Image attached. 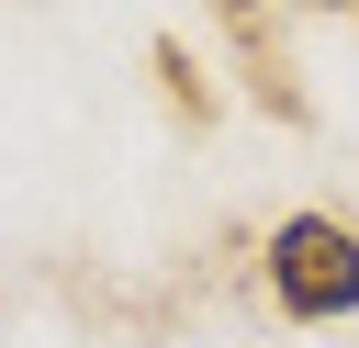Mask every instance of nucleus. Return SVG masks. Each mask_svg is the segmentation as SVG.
<instances>
[{"label": "nucleus", "instance_id": "obj_3", "mask_svg": "<svg viewBox=\"0 0 359 348\" xmlns=\"http://www.w3.org/2000/svg\"><path fill=\"white\" fill-rule=\"evenodd\" d=\"M146 67H157V90L180 101V123H213V79H202V56H191L180 34H157V45H146Z\"/></svg>", "mask_w": 359, "mask_h": 348}, {"label": "nucleus", "instance_id": "obj_1", "mask_svg": "<svg viewBox=\"0 0 359 348\" xmlns=\"http://www.w3.org/2000/svg\"><path fill=\"white\" fill-rule=\"evenodd\" d=\"M269 303L292 326H348L359 314V225L337 213H280L269 225Z\"/></svg>", "mask_w": 359, "mask_h": 348}, {"label": "nucleus", "instance_id": "obj_4", "mask_svg": "<svg viewBox=\"0 0 359 348\" xmlns=\"http://www.w3.org/2000/svg\"><path fill=\"white\" fill-rule=\"evenodd\" d=\"M314 11H348V22H359V0H314Z\"/></svg>", "mask_w": 359, "mask_h": 348}, {"label": "nucleus", "instance_id": "obj_2", "mask_svg": "<svg viewBox=\"0 0 359 348\" xmlns=\"http://www.w3.org/2000/svg\"><path fill=\"white\" fill-rule=\"evenodd\" d=\"M224 11V34H236V56H247V90L280 112V123H303V90H292V56H280V34L258 22V0H213Z\"/></svg>", "mask_w": 359, "mask_h": 348}]
</instances>
